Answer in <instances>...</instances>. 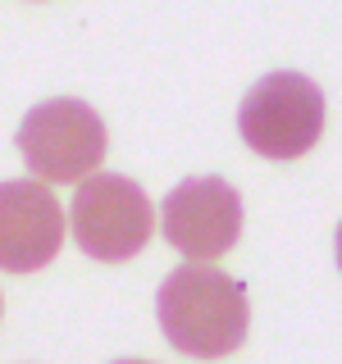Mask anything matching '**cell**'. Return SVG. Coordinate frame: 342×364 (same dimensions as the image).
I'll return each instance as SVG.
<instances>
[{"instance_id":"obj_1","label":"cell","mask_w":342,"mask_h":364,"mask_svg":"<svg viewBox=\"0 0 342 364\" xmlns=\"http://www.w3.org/2000/svg\"><path fill=\"white\" fill-rule=\"evenodd\" d=\"M155 314L165 341L192 360H224L247 341V287L210 264H182L160 282Z\"/></svg>"},{"instance_id":"obj_5","label":"cell","mask_w":342,"mask_h":364,"mask_svg":"<svg viewBox=\"0 0 342 364\" xmlns=\"http://www.w3.org/2000/svg\"><path fill=\"white\" fill-rule=\"evenodd\" d=\"M165 242L182 250L192 264L219 259L242 237V196L224 178H187L160 205Z\"/></svg>"},{"instance_id":"obj_6","label":"cell","mask_w":342,"mask_h":364,"mask_svg":"<svg viewBox=\"0 0 342 364\" xmlns=\"http://www.w3.org/2000/svg\"><path fill=\"white\" fill-rule=\"evenodd\" d=\"M64 210L51 182L41 178H9L0 182V269L5 273H37L60 255L64 242Z\"/></svg>"},{"instance_id":"obj_9","label":"cell","mask_w":342,"mask_h":364,"mask_svg":"<svg viewBox=\"0 0 342 364\" xmlns=\"http://www.w3.org/2000/svg\"><path fill=\"white\" fill-rule=\"evenodd\" d=\"M0 310H5V305H0Z\"/></svg>"},{"instance_id":"obj_2","label":"cell","mask_w":342,"mask_h":364,"mask_svg":"<svg viewBox=\"0 0 342 364\" xmlns=\"http://www.w3.org/2000/svg\"><path fill=\"white\" fill-rule=\"evenodd\" d=\"M14 146L23 155V164L32 168V178L41 182H83L96 173V164L110 151V136L100 114L87 100L73 96H55L41 100L37 109L23 114Z\"/></svg>"},{"instance_id":"obj_7","label":"cell","mask_w":342,"mask_h":364,"mask_svg":"<svg viewBox=\"0 0 342 364\" xmlns=\"http://www.w3.org/2000/svg\"><path fill=\"white\" fill-rule=\"evenodd\" d=\"M338 269H342V223H338Z\"/></svg>"},{"instance_id":"obj_3","label":"cell","mask_w":342,"mask_h":364,"mask_svg":"<svg viewBox=\"0 0 342 364\" xmlns=\"http://www.w3.org/2000/svg\"><path fill=\"white\" fill-rule=\"evenodd\" d=\"M68 223H73V242L83 246V255L100 264H123L146 250L155 232V210L142 182L123 173H91L73 191Z\"/></svg>"},{"instance_id":"obj_4","label":"cell","mask_w":342,"mask_h":364,"mask_svg":"<svg viewBox=\"0 0 342 364\" xmlns=\"http://www.w3.org/2000/svg\"><path fill=\"white\" fill-rule=\"evenodd\" d=\"M324 91L306 73H265L242 96L237 132L265 159H301L324 136Z\"/></svg>"},{"instance_id":"obj_8","label":"cell","mask_w":342,"mask_h":364,"mask_svg":"<svg viewBox=\"0 0 342 364\" xmlns=\"http://www.w3.org/2000/svg\"><path fill=\"white\" fill-rule=\"evenodd\" d=\"M114 364H151V360H114Z\"/></svg>"}]
</instances>
